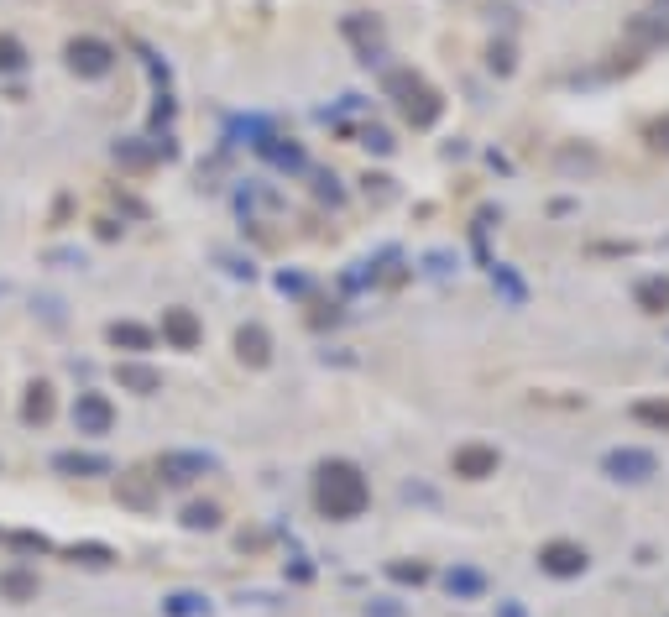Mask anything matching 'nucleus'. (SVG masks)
<instances>
[{
	"mask_svg": "<svg viewBox=\"0 0 669 617\" xmlns=\"http://www.w3.org/2000/svg\"><path fill=\"white\" fill-rule=\"evenodd\" d=\"M314 502L319 513L345 523V518H361L366 502H372V487H366V476L351 466V461H325L314 476Z\"/></svg>",
	"mask_w": 669,
	"mask_h": 617,
	"instance_id": "f257e3e1",
	"label": "nucleus"
},
{
	"mask_svg": "<svg viewBox=\"0 0 669 617\" xmlns=\"http://www.w3.org/2000/svg\"><path fill=\"white\" fill-rule=\"evenodd\" d=\"M387 95H398L408 126H419V131L434 126V121H440V110H445V100L434 95V89L413 74V68H392V74H387Z\"/></svg>",
	"mask_w": 669,
	"mask_h": 617,
	"instance_id": "f03ea898",
	"label": "nucleus"
},
{
	"mask_svg": "<svg viewBox=\"0 0 669 617\" xmlns=\"http://www.w3.org/2000/svg\"><path fill=\"white\" fill-rule=\"evenodd\" d=\"M602 471L612 482H654L659 476V455L654 450H638V445H617L602 455Z\"/></svg>",
	"mask_w": 669,
	"mask_h": 617,
	"instance_id": "7ed1b4c3",
	"label": "nucleus"
},
{
	"mask_svg": "<svg viewBox=\"0 0 669 617\" xmlns=\"http://www.w3.org/2000/svg\"><path fill=\"white\" fill-rule=\"evenodd\" d=\"M68 68H74L79 79H100V74L115 68V48L100 42V37H74L68 42Z\"/></svg>",
	"mask_w": 669,
	"mask_h": 617,
	"instance_id": "20e7f679",
	"label": "nucleus"
},
{
	"mask_svg": "<svg viewBox=\"0 0 669 617\" xmlns=\"http://www.w3.org/2000/svg\"><path fill=\"white\" fill-rule=\"evenodd\" d=\"M210 471H215L210 455H199V450H168L163 461H157V482L189 487V482H199V476H210Z\"/></svg>",
	"mask_w": 669,
	"mask_h": 617,
	"instance_id": "39448f33",
	"label": "nucleus"
},
{
	"mask_svg": "<svg viewBox=\"0 0 669 617\" xmlns=\"http://www.w3.org/2000/svg\"><path fill=\"white\" fill-rule=\"evenodd\" d=\"M586 565H591V555L581 550V544H570V539H555V544L539 550V570H549V576H560V581L586 576Z\"/></svg>",
	"mask_w": 669,
	"mask_h": 617,
	"instance_id": "423d86ee",
	"label": "nucleus"
},
{
	"mask_svg": "<svg viewBox=\"0 0 669 617\" xmlns=\"http://www.w3.org/2000/svg\"><path fill=\"white\" fill-rule=\"evenodd\" d=\"M110 424H115L110 398H105V393H79V403H74V429H79V434H110Z\"/></svg>",
	"mask_w": 669,
	"mask_h": 617,
	"instance_id": "0eeeda50",
	"label": "nucleus"
},
{
	"mask_svg": "<svg viewBox=\"0 0 669 617\" xmlns=\"http://www.w3.org/2000/svg\"><path fill=\"white\" fill-rule=\"evenodd\" d=\"M455 476H466V482H487V476H497V450L492 445H460L450 455Z\"/></svg>",
	"mask_w": 669,
	"mask_h": 617,
	"instance_id": "6e6552de",
	"label": "nucleus"
},
{
	"mask_svg": "<svg viewBox=\"0 0 669 617\" xmlns=\"http://www.w3.org/2000/svg\"><path fill=\"white\" fill-rule=\"evenodd\" d=\"M163 340L173 351H194L204 340V325L194 319V309H163Z\"/></svg>",
	"mask_w": 669,
	"mask_h": 617,
	"instance_id": "1a4fd4ad",
	"label": "nucleus"
},
{
	"mask_svg": "<svg viewBox=\"0 0 669 617\" xmlns=\"http://www.w3.org/2000/svg\"><path fill=\"white\" fill-rule=\"evenodd\" d=\"M115 382H121L126 393H142V398H152L157 387H163V372L142 367V361H115Z\"/></svg>",
	"mask_w": 669,
	"mask_h": 617,
	"instance_id": "9d476101",
	"label": "nucleus"
},
{
	"mask_svg": "<svg viewBox=\"0 0 669 617\" xmlns=\"http://www.w3.org/2000/svg\"><path fill=\"white\" fill-rule=\"evenodd\" d=\"M53 466L63 476H110L115 471L105 455H89V450H63V455H53Z\"/></svg>",
	"mask_w": 669,
	"mask_h": 617,
	"instance_id": "9b49d317",
	"label": "nucleus"
},
{
	"mask_svg": "<svg viewBox=\"0 0 669 617\" xmlns=\"http://www.w3.org/2000/svg\"><path fill=\"white\" fill-rule=\"evenodd\" d=\"M236 356L246 361V367H267V361H272V340H267V330H262V325H246V330L236 335Z\"/></svg>",
	"mask_w": 669,
	"mask_h": 617,
	"instance_id": "f8f14e48",
	"label": "nucleus"
},
{
	"mask_svg": "<svg viewBox=\"0 0 669 617\" xmlns=\"http://www.w3.org/2000/svg\"><path fill=\"white\" fill-rule=\"evenodd\" d=\"M105 340L115 351H152V330L147 325H131V319H115V325L105 330Z\"/></svg>",
	"mask_w": 669,
	"mask_h": 617,
	"instance_id": "ddd939ff",
	"label": "nucleus"
},
{
	"mask_svg": "<svg viewBox=\"0 0 669 617\" xmlns=\"http://www.w3.org/2000/svg\"><path fill=\"white\" fill-rule=\"evenodd\" d=\"M21 414H27V424H48V419H53V387H48V382H32V387H27V403H21Z\"/></svg>",
	"mask_w": 669,
	"mask_h": 617,
	"instance_id": "4468645a",
	"label": "nucleus"
},
{
	"mask_svg": "<svg viewBox=\"0 0 669 617\" xmlns=\"http://www.w3.org/2000/svg\"><path fill=\"white\" fill-rule=\"evenodd\" d=\"M163 612L168 617H204V612H210V602H204L199 591H173V597H163Z\"/></svg>",
	"mask_w": 669,
	"mask_h": 617,
	"instance_id": "2eb2a0df",
	"label": "nucleus"
},
{
	"mask_svg": "<svg viewBox=\"0 0 669 617\" xmlns=\"http://www.w3.org/2000/svg\"><path fill=\"white\" fill-rule=\"evenodd\" d=\"M638 304L649 314H669V278H643L638 283Z\"/></svg>",
	"mask_w": 669,
	"mask_h": 617,
	"instance_id": "dca6fc26",
	"label": "nucleus"
},
{
	"mask_svg": "<svg viewBox=\"0 0 669 617\" xmlns=\"http://www.w3.org/2000/svg\"><path fill=\"white\" fill-rule=\"evenodd\" d=\"M633 419L649 424V429H669V398H643V403H633Z\"/></svg>",
	"mask_w": 669,
	"mask_h": 617,
	"instance_id": "f3484780",
	"label": "nucleus"
},
{
	"mask_svg": "<svg viewBox=\"0 0 669 617\" xmlns=\"http://www.w3.org/2000/svg\"><path fill=\"white\" fill-rule=\"evenodd\" d=\"M445 586H450V597H481V570H450L445 576Z\"/></svg>",
	"mask_w": 669,
	"mask_h": 617,
	"instance_id": "a211bd4d",
	"label": "nucleus"
},
{
	"mask_svg": "<svg viewBox=\"0 0 669 617\" xmlns=\"http://www.w3.org/2000/svg\"><path fill=\"white\" fill-rule=\"evenodd\" d=\"M0 591H6L11 602H32L37 597V581L21 576V570H6V576H0Z\"/></svg>",
	"mask_w": 669,
	"mask_h": 617,
	"instance_id": "6ab92c4d",
	"label": "nucleus"
},
{
	"mask_svg": "<svg viewBox=\"0 0 669 617\" xmlns=\"http://www.w3.org/2000/svg\"><path fill=\"white\" fill-rule=\"evenodd\" d=\"M183 523H189V529H220V508L215 502H189V508H183Z\"/></svg>",
	"mask_w": 669,
	"mask_h": 617,
	"instance_id": "aec40b11",
	"label": "nucleus"
},
{
	"mask_svg": "<svg viewBox=\"0 0 669 617\" xmlns=\"http://www.w3.org/2000/svg\"><path fill=\"white\" fill-rule=\"evenodd\" d=\"M387 576H392V581H403V586H424V581H429V570H424L419 560H413V565H408V560H392V565H387Z\"/></svg>",
	"mask_w": 669,
	"mask_h": 617,
	"instance_id": "412c9836",
	"label": "nucleus"
},
{
	"mask_svg": "<svg viewBox=\"0 0 669 617\" xmlns=\"http://www.w3.org/2000/svg\"><path fill=\"white\" fill-rule=\"evenodd\" d=\"M262 152H267L278 168H304V152H298L293 142H288V147H283V142H262Z\"/></svg>",
	"mask_w": 669,
	"mask_h": 617,
	"instance_id": "4be33fe9",
	"label": "nucleus"
},
{
	"mask_svg": "<svg viewBox=\"0 0 669 617\" xmlns=\"http://www.w3.org/2000/svg\"><path fill=\"white\" fill-rule=\"evenodd\" d=\"M21 63H27V48L16 37H0V74H16Z\"/></svg>",
	"mask_w": 669,
	"mask_h": 617,
	"instance_id": "5701e85b",
	"label": "nucleus"
},
{
	"mask_svg": "<svg viewBox=\"0 0 669 617\" xmlns=\"http://www.w3.org/2000/svg\"><path fill=\"white\" fill-rule=\"evenodd\" d=\"M68 555H74L79 565H95V570L115 560V555H110V544H74V550H68Z\"/></svg>",
	"mask_w": 669,
	"mask_h": 617,
	"instance_id": "b1692460",
	"label": "nucleus"
},
{
	"mask_svg": "<svg viewBox=\"0 0 669 617\" xmlns=\"http://www.w3.org/2000/svg\"><path fill=\"white\" fill-rule=\"evenodd\" d=\"M115 157H121L126 168H152V152L136 147V142H121V147H115Z\"/></svg>",
	"mask_w": 669,
	"mask_h": 617,
	"instance_id": "393cba45",
	"label": "nucleus"
},
{
	"mask_svg": "<svg viewBox=\"0 0 669 617\" xmlns=\"http://www.w3.org/2000/svg\"><path fill=\"white\" fill-rule=\"evenodd\" d=\"M643 142H649L654 152H669V116H664V121H649V131H643Z\"/></svg>",
	"mask_w": 669,
	"mask_h": 617,
	"instance_id": "a878e982",
	"label": "nucleus"
},
{
	"mask_svg": "<svg viewBox=\"0 0 669 617\" xmlns=\"http://www.w3.org/2000/svg\"><path fill=\"white\" fill-rule=\"evenodd\" d=\"M366 147H372V152H392V142H387V131H377V126H372V131H366Z\"/></svg>",
	"mask_w": 669,
	"mask_h": 617,
	"instance_id": "bb28decb",
	"label": "nucleus"
},
{
	"mask_svg": "<svg viewBox=\"0 0 669 617\" xmlns=\"http://www.w3.org/2000/svg\"><path fill=\"white\" fill-rule=\"evenodd\" d=\"M492 68H497V74H507V68H513V53H507V48H492Z\"/></svg>",
	"mask_w": 669,
	"mask_h": 617,
	"instance_id": "cd10ccee",
	"label": "nucleus"
},
{
	"mask_svg": "<svg viewBox=\"0 0 669 617\" xmlns=\"http://www.w3.org/2000/svg\"><path fill=\"white\" fill-rule=\"evenodd\" d=\"M372 617H403L398 607H372Z\"/></svg>",
	"mask_w": 669,
	"mask_h": 617,
	"instance_id": "c85d7f7f",
	"label": "nucleus"
},
{
	"mask_svg": "<svg viewBox=\"0 0 669 617\" xmlns=\"http://www.w3.org/2000/svg\"><path fill=\"white\" fill-rule=\"evenodd\" d=\"M502 617H523V607H513V602H502Z\"/></svg>",
	"mask_w": 669,
	"mask_h": 617,
	"instance_id": "c756f323",
	"label": "nucleus"
}]
</instances>
